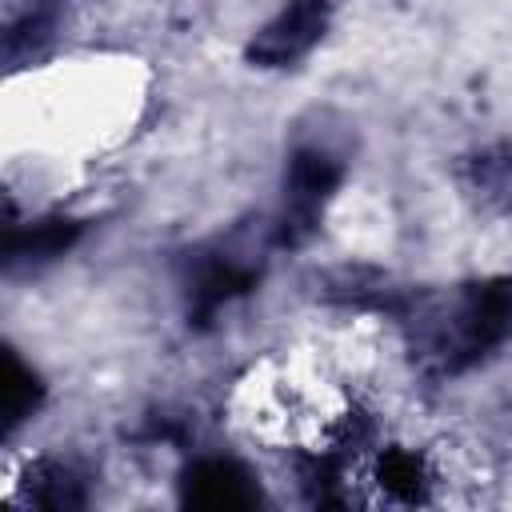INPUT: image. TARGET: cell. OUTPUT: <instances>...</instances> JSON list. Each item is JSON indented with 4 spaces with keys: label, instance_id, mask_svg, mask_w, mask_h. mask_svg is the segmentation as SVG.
<instances>
[{
    "label": "cell",
    "instance_id": "1",
    "mask_svg": "<svg viewBox=\"0 0 512 512\" xmlns=\"http://www.w3.org/2000/svg\"><path fill=\"white\" fill-rule=\"evenodd\" d=\"M508 336H512V276L480 280L460 296L452 336L444 344V368L448 372L472 368Z\"/></svg>",
    "mask_w": 512,
    "mask_h": 512
},
{
    "label": "cell",
    "instance_id": "2",
    "mask_svg": "<svg viewBox=\"0 0 512 512\" xmlns=\"http://www.w3.org/2000/svg\"><path fill=\"white\" fill-rule=\"evenodd\" d=\"M340 176H344L340 160L328 156L324 148L292 152L288 172H284V212L276 220V244L280 248H300L316 232L324 204L340 188Z\"/></svg>",
    "mask_w": 512,
    "mask_h": 512
},
{
    "label": "cell",
    "instance_id": "3",
    "mask_svg": "<svg viewBox=\"0 0 512 512\" xmlns=\"http://www.w3.org/2000/svg\"><path fill=\"white\" fill-rule=\"evenodd\" d=\"M328 12H332V0H292L276 20H268L252 44H248V64L256 68H288L296 64L300 56H308L324 28H328Z\"/></svg>",
    "mask_w": 512,
    "mask_h": 512
},
{
    "label": "cell",
    "instance_id": "4",
    "mask_svg": "<svg viewBox=\"0 0 512 512\" xmlns=\"http://www.w3.org/2000/svg\"><path fill=\"white\" fill-rule=\"evenodd\" d=\"M180 500L188 508H212V512H244L260 504V484L240 460L228 456H204L184 468L180 476Z\"/></svg>",
    "mask_w": 512,
    "mask_h": 512
},
{
    "label": "cell",
    "instance_id": "5",
    "mask_svg": "<svg viewBox=\"0 0 512 512\" xmlns=\"http://www.w3.org/2000/svg\"><path fill=\"white\" fill-rule=\"evenodd\" d=\"M84 224L80 220H64V216H48L36 220L28 228H20L16 220L4 232V264L20 268V264H48L56 256H64L76 240H80Z\"/></svg>",
    "mask_w": 512,
    "mask_h": 512
},
{
    "label": "cell",
    "instance_id": "6",
    "mask_svg": "<svg viewBox=\"0 0 512 512\" xmlns=\"http://www.w3.org/2000/svg\"><path fill=\"white\" fill-rule=\"evenodd\" d=\"M248 288H256V272L236 268L232 260H204L188 284V324L208 328L212 316Z\"/></svg>",
    "mask_w": 512,
    "mask_h": 512
},
{
    "label": "cell",
    "instance_id": "7",
    "mask_svg": "<svg viewBox=\"0 0 512 512\" xmlns=\"http://www.w3.org/2000/svg\"><path fill=\"white\" fill-rule=\"evenodd\" d=\"M24 500L36 508H48V512H72V508L88 504L84 480L68 464H56V460H40L36 468H28Z\"/></svg>",
    "mask_w": 512,
    "mask_h": 512
},
{
    "label": "cell",
    "instance_id": "8",
    "mask_svg": "<svg viewBox=\"0 0 512 512\" xmlns=\"http://www.w3.org/2000/svg\"><path fill=\"white\" fill-rule=\"evenodd\" d=\"M44 400V384L32 368L20 364L12 348H4V380H0V412H4V436H12Z\"/></svg>",
    "mask_w": 512,
    "mask_h": 512
},
{
    "label": "cell",
    "instance_id": "9",
    "mask_svg": "<svg viewBox=\"0 0 512 512\" xmlns=\"http://www.w3.org/2000/svg\"><path fill=\"white\" fill-rule=\"evenodd\" d=\"M380 488L396 500H424V468L412 452L388 448L380 456Z\"/></svg>",
    "mask_w": 512,
    "mask_h": 512
}]
</instances>
